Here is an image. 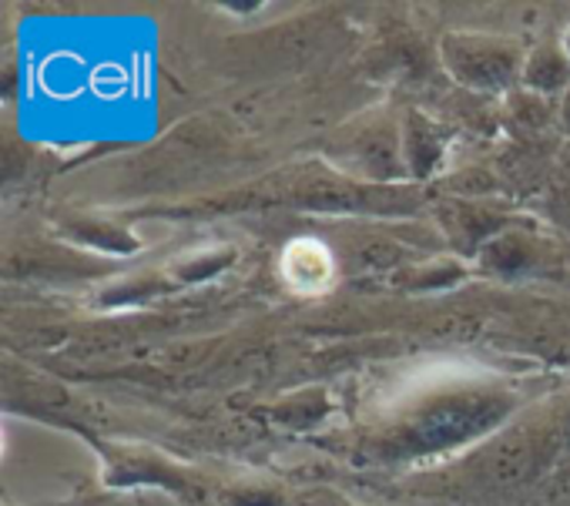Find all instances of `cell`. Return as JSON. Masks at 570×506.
Returning a JSON list of instances; mask_svg holds the SVG:
<instances>
[]
</instances>
